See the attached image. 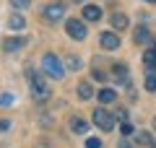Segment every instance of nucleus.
Listing matches in <instances>:
<instances>
[{
    "instance_id": "obj_1",
    "label": "nucleus",
    "mask_w": 156,
    "mask_h": 148,
    "mask_svg": "<svg viewBox=\"0 0 156 148\" xmlns=\"http://www.w3.org/2000/svg\"><path fill=\"white\" fill-rule=\"evenodd\" d=\"M29 91H31V96L37 99V101H44V99H50V81H47V76H42V73L37 70H29Z\"/></svg>"
},
{
    "instance_id": "obj_2",
    "label": "nucleus",
    "mask_w": 156,
    "mask_h": 148,
    "mask_svg": "<svg viewBox=\"0 0 156 148\" xmlns=\"http://www.w3.org/2000/svg\"><path fill=\"white\" fill-rule=\"evenodd\" d=\"M42 70H44V76H52V78H62L65 76V68H62L60 57L52 55V52H47V55L42 57Z\"/></svg>"
},
{
    "instance_id": "obj_3",
    "label": "nucleus",
    "mask_w": 156,
    "mask_h": 148,
    "mask_svg": "<svg viewBox=\"0 0 156 148\" xmlns=\"http://www.w3.org/2000/svg\"><path fill=\"white\" fill-rule=\"evenodd\" d=\"M94 125L99 127V130H112V127H115V122H117V117L112 115V112H107V109H94Z\"/></svg>"
},
{
    "instance_id": "obj_4",
    "label": "nucleus",
    "mask_w": 156,
    "mask_h": 148,
    "mask_svg": "<svg viewBox=\"0 0 156 148\" xmlns=\"http://www.w3.org/2000/svg\"><path fill=\"white\" fill-rule=\"evenodd\" d=\"M65 31H68L70 39L83 42V39H86V23L81 21V18H68V21H65Z\"/></svg>"
},
{
    "instance_id": "obj_5",
    "label": "nucleus",
    "mask_w": 156,
    "mask_h": 148,
    "mask_svg": "<svg viewBox=\"0 0 156 148\" xmlns=\"http://www.w3.org/2000/svg\"><path fill=\"white\" fill-rule=\"evenodd\" d=\"M62 13H65V5H62L60 0H55V3H47L44 8H42V16H44V21H60Z\"/></svg>"
},
{
    "instance_id": "obj_6",
    "label": "nucleus",
    "mask_w": 156,
    "mask_h": 148,
    "mask_svg": "<svg viewBox=\"0 0 156 148\" xmlns=\"http://www.w3.org/2000/svg\"><path fill=\"white\" fill-rule=\"evenodd\" d=\"M26 47V39L23 37H8L5 42H3V52L5 55H11V52H18V49Z\"/></svg>"
},
{
    "instance_id": "obj_7",
    "label": "nucleus",
    "mask_w": 156,
    "mask_h": 148,
    "mask_svg": "<svg viewBox=\"0 0 156 148\" xmlns=\"http://www.w3.org/2000/svg\"><path fill=\"white\" fill-rule=\"evenodd\" d=\"M99 42H101V47L109 49V52L120 47V37H117L115 31H101V34H99Z\"/></svg>"
},
{
    "instance_id": "obj_8",
    "label": "nucleus",
    "mask_w": 156,
    "mask_h": 148,
    "mask_svg": "<svg viewBox=\"0 0 156 148\" xmlns=\"http://www.w3.org/2000/svg\"><path fill=\"white\" fill-rule=\"evenodd\" d=\"M112 76H115L117 83H122V86H130V78H128V65L125 62H117L115 68H112Z\"/></svg>"
},
{
    "instance_id": "obj_9",
    "label": "nucleus",
    "mask_w": 156,
    "mask_h": 148,
    "mask_svg": "<svg viewBox=\"0 0 156 148\" xmlns=\"http://www.w3.org/2000/svg\"><path fill=\"white\" fill-rule=\"evenodd\" d=\"M109 23H112L115 31H125V29H128V16H125V13H112Z\"/></svg>"
},
{
    "instance_id": "obj_10",
    "label": "nucleus",
    "mask_w": 156,
    "mask_h": 148,
    "mask_svg": "<svg viewBox=\"0 0 156 148\" xmlns=\"http://www.w3.org/2000/svg\"><path fill=\"white\" fill-rule=\"evenodd\" d=\"M70 130H73V132H78V135H86V130H89V122H86L83 117L73 115V117H70Z\"/></svg>"
},
{
    "instance_id": "obj_11",
    "label": "nucleus",
    "mask_w": 156,
    "mask_h": 148,
    "mask_svg": "<svg viewBox=\"0 0 156 148\" xmlns=\"http://www.w3.org/2000/svg\"><path fill=\"white\" fill-rule=\"evenodd\" d=\"M23 26H26V18H23L21 13H11V16H8V29H11V31H21Z\"/></svg>"
},
{
    "instance_id": "obj_12",
    "label": "nucleus",
    "mask_w": 156,
    "mask_h": 148,
    "mask_svg": "<svg viewBox=\"0 0 156 148\" xmlns=\"http://www.w3.org/2000/svg\"><path fill=\"white\" fill-rule=\"evenodd\" d=\"M96 99H99L101 104H112V101H115V99H117V93H115V88L104 86V88H101L99 93H96Z\"/></svg>"
},
{
    "instance_id": "obj_13",
    "label": "nucleus",
    "mask_w": 156,
    "mask_h": 148,
    "mask_svg": "<svg viewBox=\"0 0 156 148\" xmlns=\"http://www.w3.org/2000/svg\"><path fill=\"white\" fill-rule=\"evenodd\" d=\"M151 39H154V37H151L148 29H143V26H138V29H135V34H133V42L135 44H148Z\"/></svg>"
},
{
    "instance_id": "obj_14",
    "label": "nucleus",
    "mask_w": 156,
    "mask_h": 148,
    "mask_svg": "<svg viewBox=\"0 0 156 148\" xmlns=\"http://www.w3.org/2000/svg\"><path fill=\"white\" fill-rule=\"evenodd\" d=\"M101 18V8L99 5H86L83 8V21H99Z\"/></svg>"
},
{
    "instance_id": "obj_15",
    "label": "nucleus",
    "mask_w": 156,
    "mask_h": 148,
    "mask_svg": "<svg viewBox=\"0 0 156 148\" xmlns=\"http://www.w3.org/2000/svg\"><path fill=\"white\" fill-rule=\"evenodd\" d=\"M91 96H96V93H94V88H91V83H78V99L89 101Z\"/></svg>"
},
{
    "instance_id": "obj_16",
    "label": "nucleus",
    "mask_w": 156,
    "mask_h": 148,
    "mask_svg": "<svg viewBox=\"0 0 156 148\" xmlns=\"http://www.w3.org/2000/svg\"><path fill=\"white\" fill-rule=\"evenodd\" d=\"M143 62L148 65V70H156V47H151V49L143 52Z\"/></svg>"
},
{
    "instance_id": "obj_17",
    "label": "nucleus",
    "mask_w": 156,
    "mask_h": 148,
    "mask_svg": "<svg viewBox=\"0 0 156 148\" xmlns=\"http://www.w3.org/2000/svg\"><path fill=\"white\" fill-rule=\"evenodd\" d=\"M146 91L156 93V70H148V73H146Z\"/></svg>"
},
{
    "instance_id": "obj_18",
    "label": "nucleus",
    "mask_w": 156,
    "mask_h": 148,
    "mask_svg": "<svg viewBox=\"0 0 156 148\" xmlns=\"http://www.w3.org/2000/svg\"><path fill=\"white\" fill-rule=\"evenodd\" d=\"M151 140H154V138H151L148 132H135V143H140V146H151Z\"/></svg>"
},
{
    "instance_id": "obj_19",
    "label": "nucleus",
    "mask_w": 156,
    "mask_h": 148,
    "mask_svg": "<svg viewBox=\"0 0 156 148\" xmlns=\"http://www.w3.org/2000/svg\"><path fill=\"white\" fill-rule=\"evenodd\" d=\"M91 76H94V81H96V83H107V78H109V76H107L104 70H94Z\"/></svg>"
},
{
    "instance_id": "obj_20",
    "label": "nucleus",
    "mask_w": 156,
    "mask_h": 148,
    "mask_svg": "<svg viewBox=\"0 0 156 148\" xmlns=\"http://www.w3.org/2000/svg\"><path fill=\"white\" fill-rule=\"evenodd\" d=\"M68 68H70V70H78V68H81V60H78L76 55H70L68 57Z\"/></svg>"
},
{
    "instance_id": "obj_21",
    "label": "nucleus",
    "mask_w": 156,
    "mask_h": 148,
    "mask_svg": "<svg viewBox=\"0 0 156 148\" xmlns=\"http://www.w3.org/2000/svg\"><path fill=\"white\" fill-rule=\"evenodd\" d=\"M120 132H122V135L128 138V135H133L135 130H133V125H130V122H122V125H120Z\"/></svg>"
},
{
    "instance_id": "obj_22",
    "label": "nucleus",
    "mask_w": 156,
    "mask_h": 148,
    "mask_svg": "<svg viewBox=\"0 0 156 148\" xmlns=\"http://www.w3.org/2000/svg\"><path fill=\"white\" fill-rule=\"evenodd\" d=\"M13 104V93H3L0 96V107H11Z\"/></svg>"
},
{
    "instance_id": "obj_23",
    "label": "nucleus",
    "mask_w": 156,
    "mask_h": 148,
    "mask_svg": "<svg viewBox=\"0 0 156 148\" xmlns=\"http://www.w3.org/2000/svg\"><path fill=\"white\" fill-rule=\"evenodd\" d=\"M86 148H101V140L99 138H89L86 140Z\"/></svg>"
},
{
    "instance_id": "obj_24",
    "label": "nucleus",
    "mask_w": 156,
    "mask_h": 148,
    "mask_svg": "<svg viewBox=\"0 0 156 148\" xmlns=\"http://www.w3.org/2000/svg\"><path fill=\"white\" fill-rule=\"evenodd\" d=\"M11 5H16V8H26V5H31V0H11Z\"/></svg>"
},
{
    "instance_id": "obj_25",
    "label": "nucleus",
    "mask_w": 156,
    "mask_h": 148,
    "mask_svg": "<svg viewBox=\"0 0 156 148\" xmlns=\"http://www.w3.org/2000/svg\"><path fill=\"white\" fill-rule=\"evenodd\" d=\"M11 127V120H0V132H5Z\"/></svg>"
},
{
    "instance_id": "obj_26",
    "label": "nucleus",
    "mask_w": 156,
    "mask_h": 148,
    "mask_svg": "<svg viewBox=\"0 0 156 148\" xmlns=\"http://www.w3.org/2000/svg\"><path fill=\"white\" fill-rule=\"evenodd\" d=\"M120 148H133V146H130V140H125V138H122V140H120Z\"/></svg>"
},
{
    "instance_id": "obj_27",
    "label": "nucleus",
    "mask_w": 156,
    "mask_h": 148,
    "mask_svg": "<svg viewBox=\"0 0 156 148\" xmlns=\"http://www.w3.org/2000/svg\"><path fill=\"white\" fill-rule=\"evenodd\" d=\"M151 148H156V138H154V140H151Z\"/></svg>"
},
{
    "instance_id": "obj_28",
    "label": "nucleus",
    "mask_w": 156,
    "mask_h": 148,
    "mask_svg": "<svg viewBox=\"0 0 156 148\" xmlns=\"http://www.w3.org/2000/svg\"><path fill=\"white\" fill-rule=\"evenodd\" d=\"M154 130H156V117H154Z\"/></svg>"
},
{
    "instance_id": "obj_29",
    "label": "nucleus",
    "mask_w": 156,
    "mask_h": 148,
    "mask_svg": "<svg viewBox=\"0 0 156 148\" xmlns=\"http://www.w3.org/2000/svg\"><path fill=\"white\" fill-rule=\"evenodd\" d=\"M146 3H156V0H146Z\"/></svg>"
},
{
    "instance_id": "obj_30",
    "label": "nucleus",
    "mask_w": 156,
    "mask_h": 148,
    "mask_svg": "<svg viewBox=\"0 0 156 148\" xmlns=\"http://www.w3.org/2000/svg\"><path fill=\"white\" fill-rule=\"evenodd\" d=\"M154 44H156V37H154Z\"/></svg>"
}]
</instances>
